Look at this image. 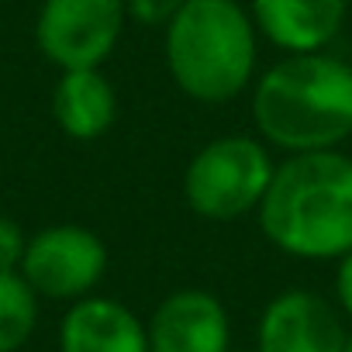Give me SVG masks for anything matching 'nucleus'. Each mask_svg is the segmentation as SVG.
<instances>
[{
    "label": "nucleus",
    "mask_w": 352,
    "mask_h": 352,
    "mask_svg": "<svg viewBox=\"0 0 352 352\" xmlns=\"http://www.w3.org/2000/svg\"><path fill=\"white\" fill-rule=\"evenodd\" d=\"M259 228L297 259L352 252V159L335 148L287 155L259 204Z\"/></svg>",
    "instance_id": "nucleus-1"
},
{
    "label": "nucleus",
    "mask_w": 352,
    "mask_h": 352,
    "mask_svg": "<svg viewBox=\"0 0 352 352\" xmlns=\"http://www.w3.org/2000/svg\"><path fill=\"white\" fill-rule=\"evenodd\" d=\"M259 135L283 152H324L352 135V66L324 52H294L252 90Z\"/></svg>",
    "instance_id": "nucleus-2"
},
{
    "label": "nucleus",
    "mask_w": 352,
    "mask_h": 352,
    "mask_svg": "<svg viewBox=\"0 0 352 352\" xmlns=\"http://www.w3.org/2000/svg\"><path fill=\"white\" fill-rule=\"evenodd\" d=\"M173 83L201 104L239 97L256 73V25L239 0H187L166 28Z\"/></svg>",
    "instance_id": "nucleus-3"
},
{
    "label": "nucleus",
    "mask_w": 352,
    "mask_h": 352,
    "mask_svg": "<svg viewBox=\"0 0 352 352\" xmlns=\"http://www.w3.org/2000/svg\"><path fill=\"white\" fill-rule=\"evenodd\" d=\"M273 159L259 138L221 135L208 142L184 173V201L208 221H235L259 211L273 180Z\"/></svg>",
    "instance_id": "nucleus-4"
},
{
    "label": "nucleus",
    "mask_w": 352,
    "mask_h": 352,
    "mask_svg": "<svg viewBox=\"0 0 352 352\" xmlns=\"http://www.w3.org/2000/svg\"><path fill=\"white\" fill-rule=\"evenodd\" d=\"M124 0H42L35 42L59 69H100L121 32Z\"/></svg>",
    "instance_id": "nucleus-5"
},
{
    "label": "nucleus",
    "mask_w": 352,
    "mask_h": 352,
    "mask_svg": "<svg viewBox=\"0 0 352 352\" xmlns=\"http://www.w3.org/2000/svg\"><path fill=\"white\" fill-rule=\"evenodd\" d=\"M104 270H107V245L100 242L97 232L83 225H49L35 232L18 266L35 297H52V300L90 297Z\"/></svg>",
    "instance_id": "nucleus-6"
},
{
    "label": "nucleus",
    "mask_w": 352,
    "mask_h": 352,
    "mask_svg": "<svg viewBox=\"0 0 352 352\" xmlns=\"http://www.w3.org/2000/svg\"><path fill=\"white\" fill-rule=\"evenodd\" d=\"M345 338L338 311L321 294L287 290L266 304L256 352H342Z\"/></svg>",
    "instance_id": "nucleus-7"
},
{
    "label": "nucleus",
    "mask_w": 352,
    "mask_h": 352,
    "mask_svg": "<svg viewBox=\"0 0 352 352\" xmlns=\"http://www.w3.org/2000/svg\"><path fill=\"white\" fill-rule=\"evenodd\" d=\"M145 331L148 352H228V311L208 290L169 294Z\"/></svg>",
    "instance_id": "nucleus-8"
},
{
    "label": "nucleus",
    "mask_w": 352,
    "mask_h": 352,
    "mask_svg": "<svg viewBox=\"0 0 352 352\" xmlns=\"http://www.w3.org/2000/svg\"><path fill=\"white\" fill-rule=\"evenodd\" d=\"M249 18L283 52H321L345 21V0H252Z\"/></svg>",
    "instance_id": "nucleus-9"
},
{
    "label": "nucleus",
    "mask_w": 352,
    "mask_h": 352,
    "mask_svg": "<svg viewBox=\"0 0 352 352\" xmlns=\"http://www.w3.org/2000/svg\"><path fill=\"white\" fill-rule=\"evenodd\" d=\"M63 352H148V331L131 307L111 297H80L59 328Z\"/></svg>",
    "instance_id": "nucleus-10"
},
{
    "label": "nucleus",
    "mask_w": 352,
    "mask_h": 352,
    "mask_svg": "<svg viewBox=\"0 0 352 352\" xmlns=\"http://www.w3.org/2000/svg\"><path fill=\"white\" fill-rule=\"evenodd\" d=\"M52 114L69 138L94 142L118 118L114 87L100 69H63L52 94Z\"/></svg>",
    "instance_id": "nucleus-11"
},
{
    "label": "nucleus",
    "mask_w": 352,
    "mask_h": 352,
    "mask_svg": "<svg viewBox=\"0 0 352 352\" xmlns=\"http://www.w3.org/2000/svg\"><path fill=\"white\" fill-rule=\"evenodd\" d=\"M38 321V297L18 270H0V352H18Z\"/></svg>",
    "instance_id": "nucleus-12"
},
{
    "label": "nucleus",
    "mask_w": 352,
    "mask_h": 352,
    "mask_svg": "<svg viewBox=\"0 0 352 352\" xmlns=\"http://www.w3.org/2000/svg\"><path fill=\"white\" fill-rule=\"evenodd\" d=\"M184 4L187 0H124V14L142 28H169V21L184 11Z\"/></svg>",
    "instance_id": "nucleus-13"
},
{
    "label": "nucleus",
    "mask_w": 352,
    "mask_h": 352,
    "mask_svg": "<svg viewBox=\"0 0 352 352\" xmlns=\"http://www.w3.org/2000/svg\"><path fill=\"white\" fill-rule=\"evenodd\" d=\"M25 245H28L25 228L14 218L0 214V270H18L25 259Z\"/></svg>",
    "instance_id": "nucleus-14"
},
{
    "label": "nucleus",
    "mask_w": 352,
    "mask_h": 352,
    "mask_svg": "<svg viewBox=\"0 0 352 352\" xmlns=\"http://www.w3.org/2000/svg\"><path fill=\"white\" fill-rule=\"evenodd\" d=\"M335 297L342 304V311L352 318V252H345L338 259V273H335Z\"/></svg>",
    "instance_id": "nucleus-15"
},
{
    "label": "nucleus",
    "mask_w": 352,
    "mask_h": 352,
    "mask_svg": "<svg viewBox=\"0 0 352 352\" xmlns=\"http://www.w3.org/2000/svg\"><path fill=\"white\" fill-rule=\"evenodd\" d=\"M342 352H352V335L345 338V349H342Z\"/></svg>",
    "instance_id": "nucleus-16"
},
{
    "label": "nucleus",
    "mask_w": 352,
    "mask_h": 352,
    "mask_svg": "<svg viewBox=\"0 0 352 352\" xmlns=\"http://www.w3.org/2000/svg\"><path fill=\"white\" fill-rule=\"evenodd\" d=\"M349 138H352V135H349Z\"/></svg>",
    "instance_id": "nucleus-17"
}]
</instances>
